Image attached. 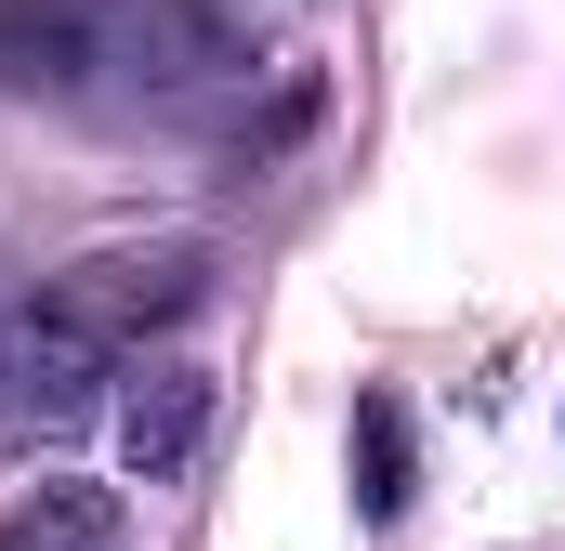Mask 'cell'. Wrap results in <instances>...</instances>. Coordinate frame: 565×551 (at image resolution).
<instances>
[{"instance_id": "obj_1", "label": "cell", "mask_w": 565, "mask_h": 551, "mask_svg": "<svg viewBox=\"0 0 565 551\" xmlns=\"http://www.w3.org/2000/svg\"><path fill=\"white\" fill-rule=\"evenodd\" d=\"M224 66L237 40L211 0H0V79L40 106H171Z\"/></svg>"}, {"instance_id": "obj_2", "label": "cell", "mask_w": 565, "mask_h": 551, "mask_svg": "<svg viewBox=\"0 0 565 551\" xmlns=\"http://www.w3.org/2000/svg\"><path fill=\"white\" fill-rule=\"evenodd\" d=\"M198 289H211V250H198V237H132V250L66 263L40 302H53V315H79L106 355H145V328H184V315H198Z\"/></svg>"}, {"instance_id": "obj_3", "label": "cell", "mask_w": 565, "mask_h": 551, "mask_svg": "<svg viewBox=\"0 0 565 551\" xmlns=\"http://www.w3.org/2000/svg\"><path fill=\"white\" fill-rule=\"evenodd\" d=\"M132 355H106L79 315H53V302H26L13 328H0V408L40 420V433H66V420H93V395L119 381Z\"/></svg>"}, {"instance_id": "obj_4", "label": "cell", "mask_w": 565, "mask_h": 551, "mask_svg": "<svg viewBox=\"0 0 565 551\" xmlns=\"http://www.w3.org/2000/svg\"><path fill=\"white\" fill-rule=\"evenodd\" d=\"M198 433H211V381H198V368H145L132 408H119V460H132L145 486H171V473L198 460Z\"/></svg>"}, {"instance_id": "obj_5", "label": "cell", "mask_w": 565, "mask_h": 551, "mask_svg": "<svg viewBox=\"0 0 565 551\" xmlns=\"http://www.w3.org/2000/svg\"><path fill=\"white\" fill-rule=\"evenodd\" d=\"M0 551H119V499L106 486H26Z\"/></svg>"}, {"instance_id": "obj_6", "label": "cell", "mask_w": 565, "mask_h": 551, "mask_svg": "<svg viewBox=\"0 0 565 551\" xmlns=\"http://www.w3.org/2000/svg\"><path fill=\"white\" fill-rule=\"evenodd\" d=\"M355 512L408 526V408L395 395H355Z\"/></svg>"}]
</instances>
